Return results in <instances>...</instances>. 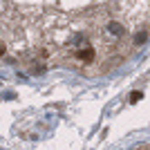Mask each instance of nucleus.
Returning <instances> with one entry per match:
<instances>
[{"label":"nucleus","instance_id":"f257e3e1","mask_svg":"<svg viewBox=\"0 0 150 150\" xmlns=\"http://www.w3.org/2000/svg\"><path fill=\"white\" fill-rule=\"evenodd\" d=\"M139 99H141V92H132L130 94V103H137Z\"/></svg>","mask_w":150,"mask_h":150}]
</instances>
